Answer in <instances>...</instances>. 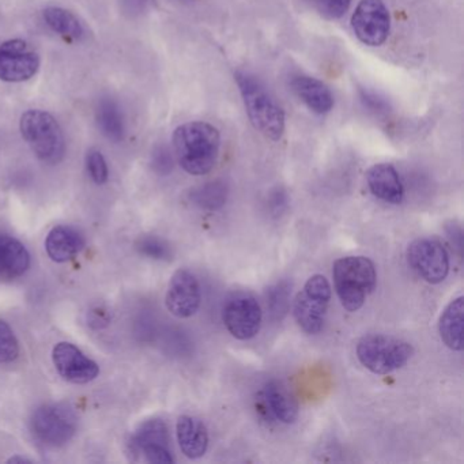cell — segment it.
<instances>
[{"instance_id":"30bf717a","label":"cell","mask_w":464,"mask_h":464,"mask_svg":"<svg viewBox=\"0 0 464 464\" xmlns=\"http://www.w3.org/2000/svg\"><path fill=\"white\" fill-rule=\"evenodd\" d=\"M169 431L167 423L159 418L145 420L132 434L130 440V452L140 456L148 463H173L172 450L169 445Z\"/></svg>"},{"instance_id":"e0dca14e","label":"cell","mask_w":464,"mask_h":464,"mask_svg":"<svg viewBox=\"0 0 464 464\" xmlns=\"http://www.w3.org/2000/svg\"><path fill=\"white\" fill-rule=\"evenodd\" d=\"M85 248V238L72 227H53L45 240V251L51 260L56 263H66L74 259Z\"/></svg>"},{"instance_id":"6da1fadb","label":"cell","mask_w":464,"mask_h":464,"mask_svg":"<svg viewBox=\"0 0 464 464\" xmlns=\"http://www.w3.org/2000/svg\"><path fill=\"white\" fill-rule=\"evenodd\" d=\"M172 142L179 165L189 175H208L218 161L221 135L210 123L181 124L173 132Z\"/></svg>"},{"instance_id":"484cf974","label":"cell","mask_w":464,"mask_h":464,"mask_svg":"<svg viewBox=\"0 0 464 464\" xmlns=\"http://www.w3.org/2000/svg\"><path fill=\"white\" fill-rule=\"evenodd\" d=\"M20 355V343L9 324L0 320V363H10Z\"/></svg>"},{"instance_id":"ac0fdd59","label":"cell","mask_w":464,"mask_h":464,"mask_svg":"<svg viewBox=\"0 0 464 464\" xmlns=\"http://www.w3.org/2000/svg\"><path fill=\"white\" fill-rule=\"evenodd\" d=\"M293 92L316 115H325L334 107V96L322 81L308 75H298L292 81Z\"/></svg>"},{"instance_id":"5bb4252c","label":"cell","mask_w":464,"mask_h":464,"mask_svg":"<svg viewBox=\"0 0 464 464\" xmlns=\"http://www.w3.org/2000/svg\"><path fill=\"white\" fill-rule=\"evenodd\" d=\"M53 361L58 373L74 384H88L100 373L99 365L69 342H61L53 347Z\"/></svg>"},{"instance_id":"7a4b0ae2","label":"cell","mask_w":464,"mask_h":464,"mask_svg":"<svg viewBox=\"0 0 464 464\" xmlns=\"http://www.w3.org/2000/svg\"><path fill=\"white\" fill-rule=\"evenodd\" d=\"M235 77L246 115L255 129L268 140H281L285 132V113L265 83L249 72H238Z\"/></svg>"},{"instance_id":"3957f363","label":"cell","mask_w":464,"mask_h":464,"mask_svg":"<svg viewBox=\"0 0 464 464\" xmlns=\"http://www.w3.org/2000/svg\"><path fill=\"white\" fill-rule=\"evenodd\" d=\"M333 276L339 301L349 312L358 311L377 284L374 263L365 256H346L336 260Z\"/></svg>"},{"instance_id":"8fae6325","label":"cell","mask_w":464,"mask_h":464,"mask_svg":"<svg viewBox=\"0 0 464 464\" xmlns=\"http://www.w3.org/2000/svg\"><path fill=\"white\" fill-rule=\"evenodd\" d=\"M355 36L369 47H380L388 39L390 12L382 0H361L352 17Z\"/></svg>"},{"instance_id":"9c48e42d","label":"cell","mask_w":464,"mask_h":464,"mask_svg":"<svg viewBox=\"0 0 464 464\" xmlns=\"http://www.w3.org/2000/svg\"><path fill=\"white\" fill-rule=\"evenodd\" d=\"M262 308L254 295L237 293L227 298L222 309V320L230 335L238 341H248L262 327Z\"/></svg>"},{"instance_id":"83f0119b","label":"cell","mask_w":464,"mask_h":464,"mask_svg":"<svg viewBox=\"0 0 464 464\" xmlns=\"http://www.w3.org/2000/svg\"><path fill=\"white\" fill-rule=\"evenodd\" d=\"M86 167H88L89 175L94 183L99 186L107 183L110 170H108L107 161H105L102 151L94 150V149L89 151L88 157H86Z\"/></svg>"},{"instance_id":"52a82bcc","label":"cell","mask_w":464,"mask_h":464,"mask_svg":"<svg viewBox=\"0 0 464 464\" xmlns=\"http://www.w3.org/2000/svg\"><path fill=\"white\" fill-rule=\"evenodd\" d=\"M331 300V285L325 276H314L304 285V289L295 295L293 314L304 333L314 334L324 325L325 312Z\"/></svg>"},{"instance_id":"1f68e13d","label":"cell","mask_w":464,"mask_h":464,"mask_svg":"<svg viewBox=\"0 0 464 464\" xmlns=\"http://www.w3.org/2000/svg\"><path fill=\"white\" fill-rule=\"evenodd\" d=\"M146 0H124V4L129 5L131 9H137V7L142 6Z\"/></svg>"},{"instance_id":"277c9868","label":"cell","mask_w":464,"mask_h":464,"mask_svg":"<svg viewBox=\"0 0 464 464\" xmlns=\"http://www.w3.org/2000/svg\"><path fill=\"white\" fill-rule=\"evenodd\" d=\"M21 134L37 159L56 165L66 154L63 130L51 113L42 110L26 111L20 121Z\"/></svg>"},{"instance_id":"5b68a950","label":"cell","mask_w":464,"mask_h":464,"mask_svg":"<svg viewBox=\"0 0 464 464\" xmlns=\"http://www.w3.org/2000/svg\"><path fill=\"white\" fill-rule=\"evenodd\" d=\"M412 353L409 342L382 334H369L357 344L358 361L374 374L392 373L403 368Z\"/></svg>"},{"instance_id":"9a60e30c","label":"cell","mask_w":464,"mask_h":464,"mask_svg":"<svg viewBox=\"0 0 464 464\" xmlns=\"http://www.w3.org/2000/svg\"><path fill=\"white\" fill-rule=\"evenodd\" d=\"M366 183L377 199L391 205H401L403 202V184L392 165L376 164L369 168Z\"/></svg>"},{"instance_id":"603a6c76","label":"cell","mask_w":464,"mask_h":464,"mask_svg":"<svg viewBox=\"0 0 464 464\" xmlns=\"http://www.w3.org/2000/svg\"><path fill=\"white\" fill-rule=\"evenodd\" d=\"M47 25L56 34L72 40H80L83 36V28L80 20L69 10L62 7H48L44 10Z\"/></svg>"},{"instance_id":"d4e9b609","label":"cell","mask_w":464,"mask_h":464,"mask_svg":"<svg viewBox=\"0 0 464 464\" xmlns=\"http://www.w3.org/2000/svg\"><path fill=\"white\" fill-rule=\"evenodd\" d=\"M135 248L142 256L153 260L172 259V248L164 238L157 236H142L135 243Z\"/></svg>"},{"instance_id":"7402d4cb","label":"cell","mask_w":464,"mask_h":464,"mask_svg":"<svg viewBox=\"0 0 464 464\" xmlns=\"http://www.w3.org/2000/svg\"><path fill=\"white\" fill-rule=\"evenodd\" d=\"M96 121L100 131L112 142H121L126 135L123 112L115 100L104 97L100 100L96 110Z\"/></svg>"},{"instance_id":"f546056e","label":"cell","mask_w":464,"mask_h":464,"mask_svg":"<svg viewBox=\"0 0 464 464\" xmlns=\"http://www.w3.org/2000/svg\"><path fill=\"white\" fill-rule=\"evenodd\" d=\"M173 161L167 148H159L153 154V168L157 173L167 175L172 170Z\"/></svg>"},{"instance_id":"4dcf8cb0","label":"cell","mask_w":464,"mask_h":464,"mask_svg":"<svg viewBox=\"0 0 464 464\" xmlns=\"http://www.w3.org/2000/svg\"><path fill=\"white\" fill-rule=\"evenodd\" d=\"M361 100H362L365 107H368L369 110L373 111V112H387L388 111L387 102L380 99L376 94L371 93V92L361 91Z\"/></svg>"},{"instance_id":"2e32d148","label":"cell","mask_w":464,"mask_h":464,"mask_svg":"<svg viewBox=\"0 0 464 464\" xmlns=\"http://www.w3.org/2000/svg\"><path fill=\"white\" fill-rule=\"evenodd\" d=\"M31 255L21 241L0 232V281H14L28 271Z\"/></svg>"},{"instance_id":"44dd1931","label":"cell","mask_w":464,"mask_h":464,"mask_svg":"<svg viewBox=\"0 0 464 464\" xmlns=\"http://www.w3.org/2000/svg\"><path fill=\"white\" fill-rule=\"evenodd\" d=\"M265 398L268 409L276 420L286 425L295 422L298 418L297 399L284 382L276 380L268 382L265 388Z\"/></svg>"},{"instance_id":"d6a6232c","label":"cell","mask_w":464,"mask_h":464,"mask_svg":"<svg viewBox=\"0 0 464 464\" xmlns=\"http://www.w3.org/2000/svg\"><path fill=\"white\" fill-rule=\"evenodd\" d=\"M15 461H31L29 459L21 458V456H14V458L10 459L9 463H15Z\"/></svg>"},{"instance_id":"cb8c5ba5","label":"cell","mask_w":464,"mask_h":464,"mask_svg":"<svg viewBox=\"0 0 464 464\" xmlns=\"http://www.w3.org/2000/svg\"><path fill=\"white\" fill-rule=\"evenodd\" d=\"M227 186L219 181H213L195 189L191 194V200L199 208L217 210L227 202Z\"/></svg>"},{"instance_id":"ba28073f","label":"cell","mask_w":464,"mask_h":464,"mask_svg":"<svg viewBox=\"0 0 464 464\" xmlns=\"http://www.w3.org/2000/svg\"><path fill=\"white\" fill-rule=\"evenodd\" d=\"M407 263L428 284H441L450 273L447 249L434 238H417L406 252Z\"/></svg>"},{"instance_id":"4fadbf2b","label":"cell","mask_w":464,"mask_h":464,"mask_svg":"<svg viewBox=\"0 0 464 464\" xmlns=\"http://www.w3.org/2000/svg\"><path fill=\"white\" fill-rule=\"evenodd\" d=\"M200 301L202 293L197 276L186 268L176 271L165 297L168 311L179 319H188L197 314Z\"/></svg>"},{"instance_id":"ffe728a7","label":"cell","mask_w":464,"mask_h":464,"mask_svg":"<svg viewBox=\"0 0 464 464\" xmlns=\"http://www.w3.org/2000/svg\"><path fill=\"white\" fill-rule=\"evenodd\" d=\"M464 297L455 298L448 304L440 316L439 333L445 346L453 352L463 350Z\"/></svg>"},{"instance_id":"f1b7e54d","label":"cell","mask_w":464,"mask_h":464,"mask_svg":"<svg viewBox=\"0 0 464 464\" xmlns=\"http://www.w3.org/2000/svg\"><path fill=\"white\" fill-rule=\"evenodd\" d=\"M317 12L328 20H338L349 10L352 0H312Z\"/></svg>"},{"instance_id":"4316f807","label":"cell","mask_w":464,"mask_h":464,"mask_svg":"<svg viewBox=\"0 0 464 464\" xmlns=\"http://www.w3.org/2000/svg\"><path fill=\"white\" fill-rule=\"evenodd\" d=\"M290 290L285 284H278L268 290L267 306L270 308L274 316L279 317V314H285L289 308Z\"/></svg>"},{"instance_id":"7c38bea8","label":"cell","mask_w":464,"mask_h":464,"mask_svg":"<svg viewBox=\"0 0 464 464\" xmlns=\"http://www.w3.org/2000/svg\"><path fill=\"white\" fill-rule=\"evenodd\" d=\"M39 69L40 55L25 40H9L0 45V81L25 82L32 80Z\"/></svg>"},{"instance_id":"d6986e66","label":"cell","mask_w":464,"mask_h":464,"mask_svg":"<svg viewBox=\"0 0 464 464\" xmlns=\"http://www.w3.org/2000/svg\"><path fill=\"white\" fill-rule=\"evenodd\" d=\"M176 434L181 452L187 458L199 459L208 452V428L199 418L181 415L176 426Z\"/></svg>"},{"instance_id":"8992f818","label":"cell","mask_w":464,"mask_h":464,"mask_svg":"<svg viewBox=\"0 0 464 464\" xmlns=\"http://www.w3.org/2000/svg\"><path fill=\"white\" fill-rule=\"evenodd\" d=\"M77 428V414L69 404H44L32 415V433L44 447L59 448L67 444L74 437Z\"/></svg>"}]
</instances>
